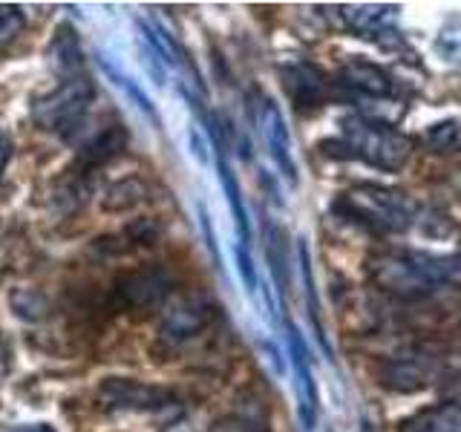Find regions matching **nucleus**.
I'll return each mask as SVG.
<instances>
[{
	"instance_id": "f257e3e1",
	"label": "nucleus",
	"mask_w": 461,
	"mask_h": 432,
	"mask_svg": "<svg viewBox=\"0 0 461 432\" xmlns=\"http://www.w3.org/2000/svg\"><path fill=\"white\" fill-rule=\"evenodd\" d=\"M369 280L381 292L401 300H421L444 285L461 283V256H438L424 251H386L366 263Z\"/></svg>"
},
{
	"instance_id": "f03ea898",
	"label": "nucleus",
	"mask_w": 461,
	"mask_h": 432,
	"mask_svg": "<svg viewBox=\"0 0 461 432\" xmlns=\"http://www.w3.org/2000/svg\"><path fill=\"white\" fill-rule=\"evenodd\" d=\"M335 213L378 234H401L415 220V205L407 194L384 184H355L335 199Z\"/></svg>"
},
{
	"instance_id": "7ed1b4c3",
	"label": "nucleus",
	"mask_w": 461,
	"mask_h": 432,
	"mask_svg": "<svg viewBox=\"0 0 461 432\" xmlns=\"http://www.w3.org/2000/svg\"><path fill=\"white\" fill-rule=\"evenodd\" d=\"M340 127L346 156H355L364 165L386 173H395L410 162L412 141L393 124L366 119V115H349L340 122Z\"/></svg>"
},
{
	"instance_id": "20e7f679",
	"label": "nucleus",
	"mask_w": 461,
	"mask_h": 432,
	"mask_svg": "<svg viewBox=\"0 0 461 432\" xmlns=\"http://www.w3.org/2000/svg\"><path fill=\"white\" fill-rule=\"evenodd\" d=\"M95 101V81L86 76L67 78L55 90L43 93L32 101V122L47 133H69L81 124V119Z\"/></svg>"
},
{
	"instance_id": "39448f33",
	"label": "nucleus",
	"mask_w": 461,
	"mask_h": 432,
	"mask_svg": "<svg viewBox=\"0 0 461 432\" xmlns=\"http://www.w3.org/2000/svg\"><path fill=\"white\" fill-rule=\"evenodd\" d=\"M216 317H220V309L208 294H185L176 300V306L165 311L162 323H158V343L167 349H179L194 338L205 335L216 323Z\"/></svg>"
},
{
	"instance_id": "423d86ee",
	"label": "nucleus",
	"mask_w": 461,
	"mask_h": 432,
	"mask_svg": "<svg viewBox=\"0 0 461 432\" xmlns=\"http://www.w3.org/2000/svg\"><path fill=\"white\" fill-rule=\"evenodd\" d=\"M98 403L107 412H162L173 410L176 395L133 378H107L98 386Z\"/></svg>"
},
{
	"instance_id": "0eeeda50",
	"label": "nucleus",
	"mask_w": 461,
	"mask_h": 432,
	"mask_svg": "<svg viewBox=\"0 0 461 432\" xmlns=\"http://www.w3.org/2000/svg\"><path fill=\"white\" fill-rule=\"evenodd\" d=\"M170 292H173L170 271L158 266L127 271L124 277H119V283H115V300H119V306L127 311H144V309L162 306Z\"/></svg>"
},
{
	"instance_id": "6e6552de",
	"label": "nucleus",
	"mask_w": 461,
	"mask_h": 432,
	"mask_svg": "<svg viewBox=\"0 0 461 432\" xmlns=\"http://www.w3.org/2000/svg\"><path fill=\"white\" fill-rule=\"evenodd\" d=\"M288 352H292V369H294V386H297V415L306 432L317 427V415H321V392H317V381L309 360V346L303 340L294 323H288Z\"/></svg>"
},
{
	"instance_id": "1a4fd4ad",
	"label": "nucleus",
	"mask_w": 461,
	"mask_h": 432,
	"mask_svg": "<svg viewBox=\"0 0 461 432\" xmlns=\"http://www.w3.org/2000/svg\"><path fill=\"white\" fill-rule=\"evenodd\" d=\"M257 124H259V133H263L266 148L274 158V165L285 176L288 184H297V165H294V153H292V133H288L285 119L280 107L274 104L271 98L259 101V112H257Z\"/></svg>"
},
{
	"instance_id": "9d476101",
	"label": "nucleus",
	"mask_w": 461,
	"mask_h": 432,
	"mask_svg": "<svg viewBox=\"0 0 461 432\" xmlns=\"http://www.w3.org/2000/svg\"><path fill=\"white\" fill-rule=\"evenodd\" d=\"M208 133L213 139V150H216V173H220V182H222V191L228 196V205L230 213H234V225H237V237L242 248L251 245V222H249V211H245V202H242V187L240 179L234 176V170L228 165V153H225V141H222V130L216 119H208Z\"/></svg>"
},
{
	"instance_id": "9b49d317",
	"label": "nucleus",
	"mask_w": 461,
	"mask_h": 432,
	"mask_svg": "<svg viewBox=\"0 0 461 432\" xmlns=\"http://www.w3.org/2000/svg\"><path fill=\"white\" fill-rule=\"evenodd\" d=\"M283 84L288 98L294 101L297 110H317L323 107L331 95V84L314 64H292L283 69Z\"/></svg>"
},
{
	"instance_id": "f8f14e48",
	"label": "nucleus",
	"mask_w": 461,
	"mask_h": 432,
	"mask_svg": "<svg viewBox=\"0 0 461 432\" xmlns=\"http://www.w3.org/2000/svg\"><path fill=\"white\" fill-rule=\"evenodd\" d=\"M378 378L393 392H421L436 381V364L429 357L412 355V357H395L381 366Z\"/></svg>"
},
{
	"instance_id": "ddd939ff",
	"label": "nucleus",
	"mask_w": 461,
	"mask_h": 432,
	"mask_svg": "<svg viewBox=\"0 0 461 432\" xmlns=\"http://www.w3.org/2000/svg\"><path fill=\"white\" fill-rule=\"evenodd\" d=\"M127 144H130V136H127V130L122 124L101 130V133H95L81 148L78 162L72 170H81V173H86V176H93L98 167H104V165L113 162L115 156H122L127 150Z\"/></svg>"
},
{
	"instance_id": "4468645a",
	"label": "nucleus",
	"mask_w": 461,
	"mask_h": 432,
	"mask_svg": "<svg viewBox=\"0 0 461 432\" xmlns=\"http://www.w3.org/2000/svg\"><path fill=\"white\" fill-rule=\"evenodd\" d=\"M340 84L369 98H386L395 90L389 72H384L378 64L364 61V58H349V61L340 67Z\"/></svg>"
},
{
	"instance_id": "2eb2a0df",
	"label": "nucleus",
	"mask_w": 461,
	"mask_h": 432,
	"mask_svg": "<svg viewBox=\"0 0 461 432\" xmlns=\"http://www.w3.org/2000/svg\"><path fill=\"white\" fill-rule=\"evenodd\" d=\"M47 55H50V67L55 69V76H61L64 81L84 76V50L72 26L61 23L55 29Z\"/></svg>"
},
{
	"instance_id": "dca6fc26",
	"label": "nucleus",
	"mask_w": 461,
	"mask_h": 432,
	"mask_svg": "<svg viewBox=\"0 0 461 432\" xmlns=\"http://www.w3.org/2000/svg\"><path fill=\"white\" fill-rule=\"evenodd\" d=\"M401 432H461V400L421 410L403 421Z\"/></svg>"
},
{
	"instance_id": "f3484780",
	"label": "nucleus",
	"mask_w": 461,
	"mask_h": 432,
	"mask_svg": "<svg viewBox=\"0 0 461 432\" xmlns=\"http://www.w3.org/2000/svg\"><path fill=\"white\" fill-rule=\"evenodd\" d=\"M148 196H150V187L144 184L139 176H130L122 182H113L107 187L104 199H101V208H104L107 213H127V211L139 208Z\"/></svg>"
},
{
	"instance_id": "a211bd4d",
	"label": "nucleus",
	"mask_w": 461,
	"mask_h": 432,
	"mask_svg": "<svg viewBox=\"0 0 461 432\" xmlns=\"http://www.w3.org/2000/svg\"><path fill=\"white\" fill-rule=\"evenodd\" d=\"M300 251V271H303V285H306V306H309V320L314 326V335L321 340V346L326 349V355H331V346L326 340V331H323V320H321V302H317V288H314V271H312V254H309V245L306 239H300L297 245Z\"/></svg>"
},
{
	"instance_id": "6ab92c4d",
	"label": "nucleus",
	"mask_w": 461,
	"mask_h": 432,
	"mask_svg": "<svg viewBox=\"0 0 461 432\" xmlns=\"http://www.w3.org/2000/svg\"><path fill=\"white\" fill-rule=\"evenodd\" d=\"M9 306L26 323H43L52 314V300L38 288H14L9 294Z\"/></svg>"
},
{
	"instance_id": "aec40b11",
	"label": "nucleus",
	"mask_w": 461,
	"mask_h": 432,
	"mask_svg": "<svg viewBox=\"0 0 461 432\" xmlns=\"http://www.w3.org/2000/svg\"><path fill=\"white\" fill-rule=\"evenodd\" d=\"M101 69L107 72V78H110V81H113L115 86H119V90H122V93H124V95H127L130 101H133V104H136V107H139V110H141L144 115H148V119H150V122H153L156 127L162 124V119H158L156 107L150 104L148 93H144V90H141V86H139V84H136L133 78H127L122 69H115V67H113L110 61H104V58H101Z\"/></svg>"
},
{
	"instance_id": "412c9836",
	"label": "nucleus",
	"mask_w": 461,
	"mask_h": 432,
	"mask_svg": "<svg viewBox=\"0 0 461 432\" xmlns=\"http://www.w3.org/2000/svg\"><path fill=\"white\" fill-rule=\"evenodd\" d=\"M268 266L274 274V283H277L280 294L285 297V288H288V248H285V234L283 228H274L268 225Z\"/></svg>"
},
{
	"instance_id": "4be33fe9",
	"label": "nucleus",
	"mask_w": 461,
	"mask_h": 432,
	"mask_svg": "<svg viewBox=\"0 0 461 432\" xmlns=\"http://www.w3.org/2000/svg\"><path fill=\"white\" fill-rule=\"evenodd\" d=\"M427 148L436 150V153H450L461 144V124L458 122H441V124H432L427 130Z\"/></svg>"
},
{
	"instance_id": "5701e85b",
	"label": "nucleus",
	"mask_w": 461,
	"mask_h": 432,
	"mask_svg": "<svg viewBox=\"0 0 461 432\" xmlns=\"http://www.w3.org/2000/svg\"><path fill=\"white\" fill-rule=\"evenodd\" d=\"M139 52H141V64H144V69H148V76L158 84V86H165V81H167V64H165V58H162V52H158L156 47H153V40L148 38V35H139Z\"/></svg>"
},
{
	"instance_id": "b1692460",
	"label": "nucleus",
	"mask_w": 461,
	"mask_h": 432,
	"mask_svg": "<svg viewBox=\"0 0 461 432\" xmlns=\"http://www.w3.org/2000/svg\"><path fill=\"white\" fill-rule=\"evenodd\" d=\"M26 18H23V9L14 6V4H0V47H6L14 38L23 32Z\"/></svg>"
},
{
	"instance_id": "393cba45",
	"label": "nucleus",
	"mask_w": 461,
	"mask_h": 432,
	"mask_svg": "<svg viewBox=\"0 0 461 432\" xmlns=\"http://www.w3.org/2000/svg\"><path fill=\"white\" fill-rule=\"evenodd\" d=\"M208 432H268V427L263 421H254L249 415H237V418H225V421L213 424Z\"/></svg>"
},
{
	"instance_id": "a878e982",
	"label": "nucleus",
	"mask_w": 461,
	"mask_h": 432,
	"mask_svg": "<svg viewBox=\"0 0 461 432\" xmlns=\"http://www.w3.org/2000/svg\"><path fill=\"white\" fill-rule=\"evenodd\" d=\"M237 268H240V277L245 283V292H257V271H254V263H251V254L249 248H242V245H237Z\"/></svg>"
},
{
	"instance_id": "bb28decb",
	"label": "nucleus",
	"mask_w": 461,
	"mask_h": 432,
	"mask_svg": "<svg viewBox=\"0 0 461 432\" xmlns=\"http://www.w3.org/2000/svg\"><path fill=\"white\" fill-rule=\"evenodd\" d=\"M191 150L199 162H208V150H205V139H202L196 130H191Z\"/></svg>"
},
{
	"instance_id": "cd10ccee",
	"label": "nucleus",
	"mask_w": 461,
	"mask_h": 432,
	"mask_svg": "<svg viewBox=\"0 0 461 432\" xmlns=\"http://www.w3.org/2000/svg\"><path fill=\"white\" fill-rule=\"evenodd\" d=\"M12 150H14V144H12V139L9 136H0V173L6 170V165H9V158H12Z\"/></svg>"
},
{
	"instance_id": "c85d7f7f",
	"label": "nucleus",
	"mask_w": 461,
	"mask_h": 432,
	"mask_svg": "<svg viewBox=\"0 0 461 432\" xmlns=\"http://www.w3.org/2000/svg\"><path fill=\"white\" fill-rule=\"evenodd\" d=\"M9 372V349H6V343L0 340V378Z\"/></svg>"
},
{
	"instance_id": "c756f323",
	"label": "nucleus",
	"mask_w": 461,
	"mask_h": 432,
	"mask_svg": "<svg viewBox=\"0 0 461 432\" xmlns=\"http://www.w3.org/2000/svg\"><path fill=\"white\" fill-rule=\"evenodd\" d=\"M18 432H55L50 424H26V427H21Z\"/></svg>"
}]
</instances>
